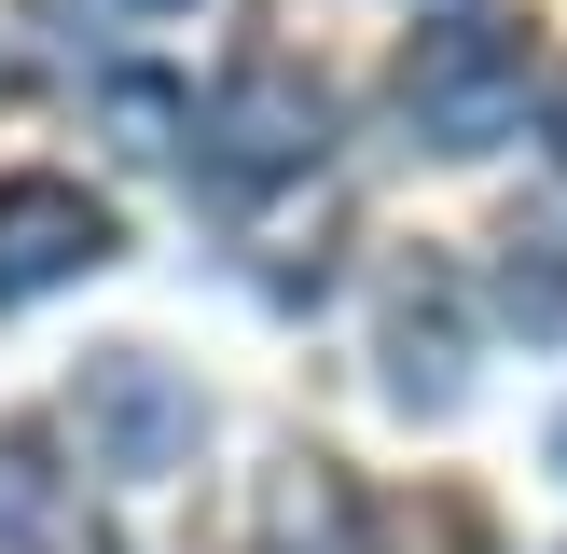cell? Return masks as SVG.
Segmentation results:
<instances>
[{"label":"cell","mask_w":567,"mask_h":554,"mask_svg":"<svg viewBox=\"0 0 567 554\" xmlns=\"http://www.w3.org/2000/svg\"><path fill=\"white\" fill-rule=\"evenodd\" d=\"M402 125L430 138V153H498V138L526 125V42L485 28V14L415 28V55H402Z\"/></svg>","instance_id":"cell-1"},{"label":"cell","mask_w":567,"mask_h":554,"mask_svg":"<svg viewBox=\"0 0 567 554\" xmlns=\"http://www.w3.org/2000/svg\"><path fill=\"white\" fill-rule=\"evenodd\" d=\"M208 181L221 194H264V181H305V166L332 153V98L291 70V55H249V70H221V98H208Z\"/></svg>","instance_id":"cell-2"},{"label":"cell","mask_w":567,"mask_h":554,"mask_svg":"<svg viewBox=\"0 0 567 554\" xmlns=\"http://www.w3.org/2000/svg\"><path fill=\"white\" fill-rule=\"evenodd\" d=\"M194 430H208V402H194V375H166L153 347H97L83 360V443H97V471L153 485V471L194 458Z\"/></svg>","instance_id":"cell-3"},{"label":"cell","mask_w":567,"mask_h":554,"mask_svg":"<svg viewBox=\"0 0 567 554\" xmlns=\"http://www.w3.org/2000/svg\"><path fill=\"white\" fill-rule=\"evenodd\" d=\"M111 249H125V222L97 208L83 181H0V305H28V291H70V277H97Z\"/></svg>","instance_id":"cell-4"},{"label":"cell","mask_w":567,"mask_h":554,"mask_svg":"<svg viewBox=\"0 0 567 554\" xmlns=\"http://www.w3.org/2000/svg\"><path fill=\"white\" fill-rule=\"evenodd\" d=\"M388 388H402L415 416L457 402V291H443V277H402V291H388Z\"/></svg>","instance_id":"cell-5"},{"label":"cell","mask_w":567,"mask_h":554,"mask_svg":"<svg viewBox=\"0 0 567 554\" xmlns=\"http://www.w3.org/2000/svg\"><path fill=\"white\" fill-rule=\"evenodd\" d=\"M277 554H374V513L332 458H291L277 471Z\"/></svg>","instance_id":"cell-6"},{"label":"cell","mask_w":567,"mask_h":554,"mask_svg":"<svg viewBox=\"0 0 567 554\" xmlns=\"http://www.w3.org/2000/svg\"><path fill=\"white\" fill-rule=\"evenodd\" d=\"M485 291H498V319H513L526 347H540V332H567V236H554V222H513Z\"/></svg>","instance_id":"cell-7"},{"label":"cell","mask_w":567,"mask_h":554,"mask_svg":"<svg viewBox=\"0 0 567 554\" xmlns=\"http://www.w3.org/2000/svg\"><path fill=\"white\" fill-rule=\"evenodd\" d=\"M97 111H111V138H125L138 166H153V153H181V138L208 125V111H194V98H181L166 70H111V83H97Z\"/></svg>","instance_id":"cell-8"},{"label":"cell","mask_w":567,"mask_h":554,"mask_svg":"<svg viewBox=\"0 0 567 554\" xmlns=\"http://www.w3.org/2000/svg\"><path fill=\"white\" fill-rule=\"evenodd\" d=\"M42 513H55V485H42V430H0V526L28 541Z\"/></svg>","instance_id":"cell-9"},{"label":"cell","mask_w":567,"mask_h":554,"mask_svg":"<svg viewBox=\"0 0 567 554\" xmlns=\"http://www.w3.org/2000/svg\"><path fill=\"white\" fill-rule=\"evenodd\" d=\"M540 153H554V166H567V70H554V83H540Z\"/></svg>","instance_id":"cell-10"},{"label":"cell","mask_w":567,"mask_h":554,"mask_svg":"<svg viewBox=\"0 0 567 554\" xmlns=\"http://www.w3.org/2000/svg\"><path fill=\"white\" fill-rule=\"evenodd\" d=\"M125 14H181V0H125Z\"/></svg>","instance_id":"cell-11"},{"label":"cell","mask_w":567,"mask_h":554,"mask_svg":"<svg viewBox=\"0 0 567 554\" xmlns=\"http://www.w3.org/2000/svg\"><path fill=\"white\" fill-rule=\"evenodd\" d=\"M554 458H567V416H554Z\"/></svg>","instance_id":"cell-12"},{"label":"cell","mask_w":567,"mask_h":554,"mask_svg":"<svg viewBox=\"0 0 567 554\" xmlns=\"http://www.w3.org/2000/svg\"><path fill=\"white\" fill-rule=\"evenodd\" d=\"M97 554H125V541H97Z\"/></svg>","instance_id":"cell-13"}]
</instances>
